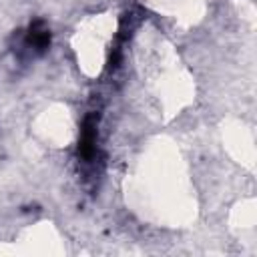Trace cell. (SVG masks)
Listing matches in <instances>:
<instances>
[{"label":"cell","instance_id":"cell-1","mask_svg":"<svg viewBox=\"0 0 257 257\" xmlns=\"http://www.w3.org/2000/svg\"><path fill=\"white\" fill-rule=\"evenodd\" d=\"M48 46H50V28L42 20H34L26 28L24 36L18 40L16 52L20 56H38V54L46 52Z\"/></svg>","mask_w":257,"mask_h":257},{"label":"cell","instance_id":"cell-2","mask_svg":"<svg viewBox=\"0 0 257 257\" xmlns=\"http://www.w3.org/2000/svg\"><path fill=\"white\" fill-rule=\"evenodd\" d=\"M78 157L86 165H94L98 159V112L96 110H90L82 120Z\"/></svg>","mask_w":257,"mask_h":257}]
</instances>
